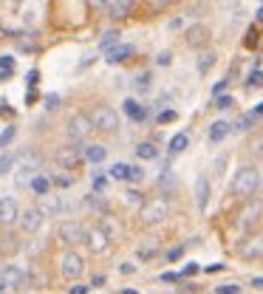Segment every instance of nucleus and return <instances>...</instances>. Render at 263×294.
<instances>
[{
    "mask_svg": "<svg viewBox=\"0 0 263 294\" xmlns=\"http://www.w3.org/2000/svg\"><path fill=\"white\" fill-rule=\"evenodd\" d=\"M258 187H261V173H258L255 167H244V170H238L235 178H232V192L241 195V198H249Z\"/></svg>",
    "mask_w": 263,
    "mask_h": 294,
    "instance_id": "1",
    "label": "nucleus"
},
{
    "mask_svg": "<svg viewBox=\"0 0 263 294\" xmlns=\"http://www.w3.org/2000/svg\"><path fill=\"white\" fill-rule=\"evenodd\" d=\"M88 119H91V125L97 130H102V133H114V130L119 128V116H116V111L111 105H97L94 111L88 113Z\"/></svg>",
    "mask_w": 263,
    "mask_h": 294,
    "instance_id": "2",
    "label": "nucleus"
},
{
    "mask_svg": "<svg viewBox=\"0 0 263 294\" xmlns=\"http://www.w3.org/2000/svg\"><path fill=\"white\" fill-rule=\"evenodd\" d=\"M17 161V184L23 181V178H28V175H34L43 170V156L37 153V150H31V147H26V150H20V156L14 158Z\"/></svg>",
    "mask_w": 263,
    "mask_h": 294,
    "instance_id": "3",
    "label": "nucleus"
},
{
    "mask_svg": "<svg viewBox=\"0 0 263 294\" xmlns=\"http://www.w3.org/2000/svg\"><path fill=\"white\" fill-rule=\"evenodd\" d=\"M167 212H170V204H167V198L158 195V198H150L147 204H141L139 218H141V224L144 226H153V224H158V221H164Z\"/></svg>",
    "mask_w": 263,
    "mask_h": 294,
    "instance_id": "4",
    "label": "nucleus"
},
{
    "mask_svg": "<svg viewBox=\"0 0 263 294\" xmlns=\"http://www.w3.org/2000/svg\"><path fill=\"white\" fill-rule=\"evenodd\" d=\"M91 128H94V125L88 119V113H77V116L68 122V128H65V139H68L71 145H79L82 139H88Z\"/></svg>",
    "mask_w": 263,
    "mask_h": 294,
    "instance_id": "5",
    "label": "nucleus"
},
{
    "mask_svg": "<svg viewBox=\"0 0 263 294\" xmlns=\"http://www.w3.org/2000/svg\"><path fill=\"white\" fill-rule=\"evenodd\" d=\"M82 269H85V260L79 258L77 252H65V255L60 258V272H62V277H68V280L79 277Z\"/></svg>",
    "mask_w": 263,
    "mask_h": 294,
    "instance_id": "6",
    "label": "nucleus"
},
{
    "mask_svg": "<svg viewBox=\"0 0 263 294\" xmlns=\"http://www.w3.org/2000/svg\"><path fill=\"white\" fill-rule=\"evenodd\" d=\"M57 235H60L62 243H77V241L85 238V229H82L79 221H62V224L57 226Z\"/></svg>",
    "mask_w": 263,
    "mask_h": 294,
    "instance_id": "7",
    "label": "nucleus"
},
{
    "mask_svg": "<svg viewBox=\"0 0 263 294\" xmlns=\"http://www.w3.org/2000/svg\"><path fill=\"white\" fill-rule=\"evenodd\" d=\"M20 218V207L17 201L6 195V198H0V226H11L14 221Z\"/></svg>",
    "mask_w": 263,
    "mask_h": 294,
    "instance_id": "8",
    "label": "nucleus"
},
{
    "mask_svg": "<svg viewBox=\"0 0 263 294\" xmlns=\"http://www.w3.org/2000/svg\"><path fill=\"white\" fill-rule=\"evenodd\" d=\"M20 229H23V232H37V229H40V224H43V215H40V209L37 207H28V209H23V212H20Z\"/></svg>",
    "mask_w": 263,
    "mask_h": 294,
    "instance_id": "9",
    "label": "nucleus"
},
{
    "mask_svg": "<svg viewBox=\"0 0 263 294\" xmlns=\"http://www.w3.org/2000/svg\"><path fill=\"white\" fill-rule=\"evenodd\" d=\"M82 241L88 243V249H91V252H105V249H108V243H111V238H108V235L102 232L99 226H91V229L85 232V238H82Z\"/></svg>",
    "mask_w": 263,
    "mask_h": 294,
    "instance_id": "10",
    "label": "nucleus"
},
{
    "mask_svg": "<svg viewBox=\"0 0 263 294\" xmlns=\"http://www.w3.org/2000/svg\"><path fill=\"white\" fill-rule=\"evenodd\" d=\"M0 283H3V286H23V283H28L26 269H20V266H3V269H0Z\"/></svg>",
    "mask_w": 263,
    "mask_h": 294,
    "instance_id": "11",
    "label": "nucleus"
},
{
    "mask_svg": "<svg viewBox=\"0 0 263 294\" xmlns=\"http://www.w3.org/2000/svg\"><path fill=\"white\" fill-rule=\"evenodd\" d=\"M241 255H244L246 260L263 258V235H252V238H246V241L241 243Z\"/></svg>",
    "mask_w": 263,
    "mask_h": 294,
    "instance_id": "12",
    "label": "nucleus"
},
{
    "mask_svg": "<svg viewBox=\"0 0 263 294\" xmlns=\"http://www.w3.org/2000/svg\"><path fill=\"white\" fill-rule=\"evenodd\" d=\"M79 158H82V150H77V147H60L57 150V164L65 170H74L79 164Z\"/></svg>",
    "mask_w": 263,
    "mask_h": 294,
    "instance_id": "13",
    "label": "nucleus"
},
{
    "mask_svg": "<svg viewBox=\"0 0 263 294\" xmlns=\"http://www.w3.org/2000/svg\"><path fill=\"white\" fill-rule=\"evenodd\" d=\"M261 215H263V204H261V201H252V204H246V209L241 212L238 224L249 229V226H255L258 221H261Z\"/></svg>",
    "mask_w": 263,
    "mask_h": 294,
    "instance_id": "14",
    "label": "nucleus"
},
{
    "mask_svg": "<svg viewBox=\"0 0 263 294\" xmlns=\"http://www.w3.org/2000/svg\"><path fill=\"white\" fill-rule=\"evenodd\" d=\"M37 209H40V215H60V209H62V201L60 195H54V192H48V195H43L40 198V204H37Z\"/></svg>",
    "mask_w": 263,
    "mask_h": 294,
    "instance_id": "15",
    "label": "nucleus"
},
{
    "mask_svg": "<svg viewBox=\"0 0 263 294\" xmlns=\"http://www.w3.org/2000/svg\"><path fill=\"white\" fill-rule=\"evenodd\" d=\"M207 43H210V28L193 26L187 31V45H190V48H201V45H207Z\"/></svg>",
    "mask_w": 263,
    "mask_h": 294,
    "instance_id": "16",
    "label": "nucleus"
},
{
    "mask_svg": "<svg viewBox=\"0 0 263 294\" xmlns=\"http://www.w3.org/2000/svg\"><path fill=\"white\" fill-rule=\"evenodd\" d=\"M20 252V238L17 235H0V258H11V255H17Z\"/></svg>",
    "mask_w": 263,
    "mask_h": 294,
    "instance_id": "17",
    "label": "nucleus"
},
{
    "mask_svg": "<svg viewBox=\"0 0 263 294\" xmlns=\"http://www.w3.org/2000/svg\"><path fill=\"white\" fill-rule=\"evenodd\" d=\"M133 54H136V48H133L131 43H119V45H114V48L108 51L105 60L108 62H125L128 57H133Z\"/></svg>",
    "mask_w": 263,
    "mask_h": 294,
    "instance_id": "18",
    "label": "nucleus"
},
{
    "mask_svg": "<svg viewBox=\"0 0 263 294\" xmlns=\"http://www.w3.org/2000/svg\"><path fill=\"white\" fill-rule=\"evenodd\" d=\"M229 133H232V122H224V119H221V122H215V125L210 128V142H215V145H218V142H224Z\"/></svg>",
    "mask_w": 263,
    "mask_h": 294,
    "instance_id": "19",
    "label": "nucleus"
},
{
    "mask_svg": "<svg viewBox=\"0 0 263 294\" xmlns=\"http://www.w3.org/2000/svg\"><path fill=\"white\" fill-rule=\"evenodd\" d=\"M156 252H158V238H144L141 246L136 249V258H139V260H150Z\"/></svg>",
    "mask_w": 263,
    "mask_h": 294,
    "instance_id": "20",
    "label": "nucleus"
},
{
    "mask_svg": "<svg viewBox=\"0 0 263 294\" xmlns=\"http://www.w3.org/2000/svg\"><path fill=\"white\" fill-rule=\"evenodd\" d=\"M108 156V150L102 145H88L85 150H82V158H88L91 164H99V161H105Z\"/></svg>",
    "mask_w": 263,
    "mask_h": 294,
    "instance_id": "21",
    "label": "nucleus"
},
{
    "mask_svg": "<svg viewBox=\"0 0 263 294\" xmlns=\"http://www.w3.org/2000/svg\"><path fill=\"white\" fill-rule=\"evenodd\" d=\"M105 9H108V17H125V14L133 9V3H128V0H114V3H105Z\"/></svg>",
    "mask_w": 263,
    "mask_h": 294,
    "instance_id": "22",
    "label": "nucleus"
},
{
    "mask_svg": "<svg viewBox=\"0 0 263 294\" xmlns=\"http://www.w3.org/2000/svg\"><path fill=\"white\" fill-rule=\"evenodd\" d=\"M207 198H210V181L198 178V184H195V204H198V209L207 207Z\"/></svg>",
    "mask_w": 263,
    "mask_h": 294,
    "instance_id": "23",
    "label": "nucleus"
},
{
    "mask_svg": "<svg viewBox=\"0 0 263 294\" xmlns=\"http://www.w3.org/2000/svg\"><path fill=\"white\" fill-rule=\"evenodd\" d=\"M131 173H133L131 164H111L108 178H116V181H131Z\"/></svg>",
    "mask_w": 263,
    "mask_h": 294,
    "instance_id": "24",
    "label": "nucleus"
},
{
    "mask_svg": "<svg viewBox=\"0 0 263 294\" xmlns=\"http://www.w3.org/2000/svg\"><path fill=\"white\" fill-rule=\"evenodd\" d=\"M125 113H128L133 122H144V116H147V113H144V108H141L136 99H125Z\"/></svg>",
    "mask_w": 263,
    "mask_h": 294,
    "instance_id": "25",
    "label": "nucleus"
},
{
    "mask_svg": "<svg viewBox=\"0 0 263 294\" xmlns=\"http://www.w3.org/2000/svg\"><path fill=\"white\" fill-rule=\"evenodd\" d=\"M31 190H34L40 198L48 195V192H51V178H45V175H34V178H31Z\"/></svg>",
    "mask_w": 263,
    "mask_h": 294,
    "instance_id": "26",
    "label": "nucleus"
},
{
    "mask_svg": "<svg viewBox=\"0 0 263 294\" xmlns=\"http://www.w3.org/2000/svg\"><path fill=\"white\" fill-rule=\"evenodd\" d=\"M187 145H190V136H187V133H175V136L170 139V153H181Z\"/></svg>",
    "mask_w": 263,
    "mask_h": 294,
    "instance_id": "27",
    "label": "nucleus"
},
{
    "mask_svg": "<svg viewBox=\"0 0 263 294\" xmlns=\"http://www.w3.org/2000/svg\"><path fill=\"white\" fill-rule=\"evenodd\" d=\"M212 65H215V51H204L201 60H198V74H207Z\"/></svg>",
    "mask_w": 263,
    "mask_h": 294,
    "instance_id": "28",
    "label": "nucleus"
},
{
    "mask_svg": "<svg viewBox=\"0 0 263 294\" xmlns=\"http://www.w3.org/2000/svg\"><path fill=\"white\" fill-rule=\"evenodd\" d=\"M99 45H102V48H108V51H111L114 45H119V31H116V28H111V31H105V37L99 40Z\"/></svg>",
    "mask_w": 263,
    "mask_h": 294,
    "instance_id": "29",
    "label": "nucleus"
},
{
    "mask_svg": "<svg viewBox=\"0 0 263 294\" xmlns=\"http://www.w3.org/2000/svg\"><path fill=\"white\" fill-rule=\"evenodd\" d=\"M156 145H150V142H141L139 147H136V156L139 158H156Z\"/></svg>",
    "mask_w": 263,
    "mask_h": 294,
    "instance_id": "30",
    "label": "nucleus"
},
{
    "mask_svg": "<svg viewBox=\"0 0 263 294\" xmlns=\"http://www.w3.org/2000/svg\"><path fill=\"white\" fill-rule=\"evenodd\" d=\"M14 133H17V128H14V125H9V128H6L3 133H0V150L11 145V139H14Z\"/></svg>",
    "mask_w": 263,
    "mask_h": 294,
    "instance_id": "31",
    "label": "nucleus"
},
{
    "mask_svg": "<svg viewBox=\"0 0 263 294\" xmlns=\"http://www.w3.org/2000/svg\"><path fill=\"white\" fill-rule=\"evenodd\" d=\"M51 184H57V187H71V184H74V175L71 173H54Z\"/></svg>",
    "mask_w": 263,
    "mask_h": 294,
    "instance_id": "32",
    "label": "nucleus"
},
{
    "mask_svg": "<svg viewBox=\"0 0 263 294\" xmlns=\"http://www.w3.org/2000/svg\"><path fill=\"white\" fill-rule=\"evenodd\" d=\"M263 85V71H252L249 74V82H246V88H261Z\"/></svg>",
    "mask_w": 263,
    "mask_h": 294,
    "instance_id": "33",
    "label": "nucleus"
},
{
    "mask_svg": "<svg viewBox=\"0 0 263 294\" xmlns=\"http://www.w3.org/2000/svg\"><path fill=\"white\" fill-rule=\"evenodd\" d=\"M11 164H14V156H11V153H0V175L6 173Z\"/></svg>",
    "mask_w": 263,
    "mask_h": 294,
    "instance_id": "34",
    "label": "nucleus"
},
{
    "mask_svg": "<svg viewBox=\"0 0 263 294\" xmlns=\"http://www.w3.org/2000/svg\"><path fill=\"white\" fill-rule=\"evenodd\" d=\"M94 192H108V178L105 175H94Z\"/></svg>",
    "mask_w": 263,
    "mask_h": 294,
    "instance_id": "35",
    "label": "nucleus"
},
{
    "mask_svg": "<svg viewBox=\"0 0 263 294\" xmlns=\"http://www.w3.org/2000/svg\"><path fill=\"white\" fill-rule=\"evenodd\" d=\"M232 102H235L232 96H218V99H215V108H221V111H227V108H232Z\"/></svg>",
    "mask_w": 263,
    "mask_h": 294,
    "instance_id": "36",
    "label": "nucleus"
},
{
    "mask_svg": "<svg viewBox=\"0 0 263 294\" xmlns=\"http://www.w3.org/2000/svg\"><path fill=\"white\" fill-rule=\"evenodd\" d=\"M136 88H139V91H147V88H150V74H147V71L136 79Z\"/></svg>",
    "mask_w": 263,
    "mask_h": 294,
    "instance_id": "37",
    "label": "nucleus"
},
{
    "mask_svg": "<svg viewBox=\"0 0 263 294\" xmlns=\"http://www.w3.org/2000/svg\"><path fill=\"white\" fill-rule=\"evenodd\" d=\"M11 65H14V60H11L9 54H6V57H0V68H3V74H11Z\"/></svg>",
    "mask_w": 263,
    "mask_h": 294,
    "instance_id": "38",
    "label": "nucleus"
},
{
    "mask_svg": "<svg viewBox=\"0 0 263 294\" xmlns=\"http://www.w3.org/2000/svg\"><path fill=\"white\" fill-rule=\"evenodd\" d=\"M158 184H161V190H173V175L164 173L161 178H158Z\"/></svg>",
    "mask_w": 263,
    "mask_h": 294,
    "instance_id": "39",
    "label": "nucleus"
},
{
    "mask_svg": "<svg viewBox=\"0 0 263 294\" xmlns=\"http://www.w3.org/2000/svg\"><path fill=\"white\" fill-rule=\"evenodd\" d=\"M57 105H60V96H57V94H48V96H45V108H48V111H54Z\"/></svg>",
    "mask_w": 263,
    "mask_h": 294,
    "instance_id": "40",
    "label": "nucleus"
},
{
    "mask_svg": "<svg viewBox=\"0 0 263 294\" xmlns=\"http://www.w3.org/2000/svg\"><path fill=\"white\" fill-rule=\"evenodd\" d=\"M181 255H184V246H173V249L167 252V260H178Z\"/></svg>",
    "mask_w": 263,
    "mask_h": 294,
    "instance_id": "41",
    "label": "nucleus"
},
{
    "mask_svg": "<svg viewBox=\"0 0 263 294\" xmlns=\"http://www.w3.org/2000/svg\"><path fill=\"white\" fill-rule=\"evenodd\" d=\"M175 119V111H164V113H158V125H164V122H173Z\"/></svg>",
    "mask_w": 263,
    "mask_h": 294,
    "instance_id": "42",
    "label": "nucleus"
},
{
    "mask_svg": "<svg viewBox=\"0 0 263 294\" xmlns=\"http://www.w3.org/2000/svg\"><path fill=\"white\" fill-rule=\"evenodd\" d=\"M244 43L249 45V48H252V45H258V31H255V28H249V37H246Z\"/></svg>",
    "mask_w": 263,
    "mask_h": 294,
    "instance_id": "43",
    "label": "nucleus"
},
{
    "mask_svg": "<svg viewBox=\"0 0 263 294\" xmlns=\"http://www.w3.org/2000/svg\"><path fill=\"white\" fill-rule=\"evenodd\" d=\"M125 201H128V204H139V201H141V195H139L136 190H131L128 195H125Z\"/></svg>",
    "mask_w": 263,
    "mask_h": 294,
    "instance_id": "44",
    "label": "nucleus"
},
{
    "mask_svg": "<svg viewBox=\"0 0 263 294\" xmlns=\"http://www.w3.org/2000/svg\"><path fill=\"white\" fill-rule=\"evenodd\" d=\"M241 289L238 286H218V294H238Z\"/></svg>",
    "mask_w": 263,
    "mask_h": 294,
    "instance_id": "45",
    "label": "nucleus"
},
{
    "mask_svg": "<svg viewBox=\"0 0 263 294\" xmlns=\"http://www.w3.org/2000/svg\"><path fill=\"white\" fill-rule=\"evenodd\" d=\"M195 272H198V266H195V263H187V266H184V272H181L178 277H190V275H195Z\"/></svg>",
    "mask_w": 263,
    "mask_h": 294,
    "instance_id": "46",
    "label": "nucleus"
},
{
    "mask_svg": "<svg viewBox=\"0 0 263 294\" xmlns=\"http://www.w3.org/2000/svg\"><path fill=\"white\" fill-rule=\"evenodd\" d=\"M178 280V275L175 272H167V275H161V283H175Z\"/></svg>",
    "mask_w": 263,
    "mask_h": 294,
    "instance_id": "47",
    "label": "nucleus"
},
{
    "mask_svg": "<svg viewBox=\"0 0 263 294\" xmlns=\"http://www.w3.org/2000/svg\"><path fill=\"white\" fill-rule=\"evenodd\" d=\"M158 65H170V54H158Z\"/></svg>",
    "mask_w": 263,
    "mask_h": 294,
    "instance_id": "48",
    "label": "nucleus"
},
{
    "mask_svg": "<svg viewBox=\"0 0 263 294\" xmlns=\"http://www.w3.org/2000/svg\"><path fill=\"white\" fill-rule=\"evenodd\" d=\"M227 82H229V79H221L218 85H215V94H221V91H224V88H227Z\"/></svg>",
    "mask_w": 263,
    "mask_h": 294,
    "instance_id": "49",
    "label": "nucleus"
},
{
    "mask_svg": "<svg viewBox=\"0 0 263 294\" xmlns=\"http://www.w3.org/2000/svg\"><path fill=\"white\" fill-rule=\"evenodd\" d=\"M249 113H252L255 119H258V116H261V113H263V102H261V105H258V108H255V111H249Z\"/></svg>",
    "mask_w": 263,
    "mask_h": 294,
    "instance_id": "50",
    "label": "nucleus"
},
{
    "mask_svg": "<svg viewBox=\"0 0 263 294\" xmlns=\"http://www.w3.org/2000/svg\"><path fill=\"white\" fill-rule=\"evenodd\" d=\"M71 294H85V286H74V289H71Z\"/></svg>",
    "mask_w": 263,
    "mask_h": 294,
    "instance_id": "51",
    "label": "nucleus"
},
{
    "mask_svg": "<svg viewBox=\"0 0 263 294\" xmlns=\"http://www.w3.org/2000/svg\"><path fill=\"white\" fill-rule=\"evenodd\" d=\"M258 20H263V3L258 6Z\"/></svg>",
    "mask_w": 263,
    "mask_h": 294,
    "instance_id": "52",
    "label": "nucleus"
},
{
    "mask_svg": "<svg viewBox=\"0 0 263 294\" xmlns=\"http://www.w3.org/2000/svg\"><path fill=\"white\" fill-rule=\"evenodd\" d=\"M252 283H255V286H263V277H255Z\"/></svg>",
    "mask_w": 263,
    "mask_h": 294,
    "instance_id": "53",
    "label": "nucleus"
},
{
    "mask_svg": "<svg viewBox=\"0 0 263 294\" xmlns=\"http://www.w3.org/2000/svg\"><path fill=\"white\" fill-rule=\"evenodd\" d=\"M122 294H139V292H136V289H125Z\"/></svg>",
    "mask_w": 263,
    "mask_h": 294,
    "instance_id": "54",
    "label": "nucleus"
},
{
    "mask_svg": "<svg viewBox=\"0 0 263 294\" xmlns=\"http://www.w3.org/2000/svg\"><path fill=\"white\" fill-rule=\"evenodd\" d=\"M255 150H261V153H263V136H261V142H258V147H255Z\"/></svg>",
    "mask_w": 263,
    "mask_h": 294,
    "instance_id": "55",
    "label": "nucleus"
},
{
    "mask_svg": "<svg viewBox=\"0 0 263 294\" xmlns=\"http://www.w3.org/2000/svg\"><path fill=\"white\" fill-rule=\"evenodd\" d=\"M6 111V99H0V113Z\"/></svg>",
    "mask_w": 263,
    "mask_h": 294,
    "instance_id": "56",
    "label": "nucleus"
},
{
    "mask_svg": "<svg viewBox=\"0 0 263 294\" xmlns=\"http://www.w3.org/2000/svg\"><path fill=\"white\" fill-rule=\"evenodd\" d=\"M3 289H6V286H3V283H0V292H3Z\"/></svg>",
    "mask_w": 263,
    "mask_h": 294,
    "instance_id": "57",
    "label": "nucleus"
},
{
    "mask_svg": "<svg viewBox=\"0 0 263 294\" xmlns=\"http://www.w3.org/2000/svg\"><path fill=\"white\" fill-rule=\"evenodd\" d=\"M0 37H3V28H0Z\"/></svg>",
    "mask_w": 263,
    "mask_h": 294,
    "instance_id": "58",
    "label": "nucleus"
}]
</instances>
